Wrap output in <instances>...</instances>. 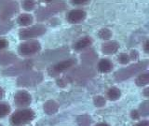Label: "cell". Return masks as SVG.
Masks as SVG:
<instances>
[{
	"label": "cell",
	"mask_w": 149,
	"mask_h": 126,
	"mask_svg": "<svg viewBox=\"0 0 149 126\" xmlns=\"http://www.w3.org/2000/svg\"><path fill=\"white\" fill-rule=\"evenodd\" d=\"M147 65H148L147 61L132 64L129 67L123 68V69L119 70V71H118L115 75V78L118 79V80H125V79L134 76L135 74L142 72L143 70H144L147 67Z\"/></svg>",
	"instance_id": "cell-1"
},
{
	"label": "cell",
	"mask_w": 149,
	"mask_h": 126,
	"mask_svg": "<svg viewBox=\"0 0 149 126\" xmlns=\"http://www.w3.org/2000/svg\"><path fill=\"white\" fill-rule=\"evenodd\" d=\"M47 4L48 6L41 8L38 11H36V18L38 20H44L52 13L63 10L65 8V4L63 2H47Z\"/></svg>",
	"instance_id": "cell-2"
},
{
	"label": "cell",
	"mask_w": 149,
	"mask_h": 126,
	"mask_svg": "<svg viewBox=\"0 0 149 126\" xmlns=\"http://www.w3.org/2000/svg\"><path fill=\"white\" fill-rule=\"evenodd\" d=\"M35 118V113L34 111L31 109H22V110H18L15 112L12 116L10 121L13 125L18 126L24 124L28 121H31Z\"/></svg>",
	"instance_id": "cell-3"
},
{
	"label": "cell",
	"mask_w": 149,
	"mask_h": 126,
	"mask_svg": "<svg viewBox=\"0 0 149 126\" xmlns=\"http://www.w3.org/2000/svg\"><path fill=\"white\" fill-rule=\"evenodd\" d=\"M43 77L42 74L38 72H31L27 73L23 76L18 78V85L19 86H32L35 84L39 83Z\"/></svg>",
	"instance_id": "cell-4"
},
{
	"label": "cell",
	"mask_w": 149,
	"mask_h": 126,
	"mask_svg": "<svg viewBox=\"0 0 149 126\" xmlns=\"http://www.w3.org/2000/svg\"><path fill=\"white\" fill-rule=\"evenodd\" d=\"M46 32V27L44 25H35L30 28H26V29H22L19 33L20 38L22 39H28V38H33V37L39 36L45 34Z\"/></svg>",
	"instance_id": "cell-5"
},
{
	"label": "cell",
	"mask_w": 149,
	"mask_h": 126,
	"mask_svg": "<svg viewBox=\"0 0 149 126\" xmlns=\"http://www.w3.org/2000/svg\"><path fill=\"white\" fill-rule=\"evenodd\" d=\"M77 64V60L76 59H67L64 60L63 62H60L58 64H56L55 65H52L51 67L49 68V74L50 76L55 77L59 75L60 73H62L65 70H67L68 68H70L73 65H74Z\"/></svg>",
	"instance_id": "cell-6"
},
{
	"label": "cell",
	"mask_w": 149,
	"mask_h": 126,
	"mask_svg": "<svg viewBox=\"0 0 149 126\" xmlns=\"http://www.w3.org/2000/svg\"><path fill=\"white\" fill-rule=\"evenodd\" d=\"M40 49L41 46L38 41H29V42H25V43H22L19 47L18 51L21 55L27 56L37 52V51L40 50Z\"/></svg>",
	"instance_id": "cell-7"
},
{
	"label": "cell",
	"mask_w": 149,
	"mask_h": 126,
	"mask_svg": "<svg viewBox=\"0 0 149 126\" xmlns=\"http://www.w3.org/2000/svg\"><path fill=\"white\" fill-rule=\"evenodd\" d=\"M4 4L5 5L1 7L0 18H1V20H7L18 11V5L15 2H6Z\"/></svg>",
	"instance_id": "cell-8"
},
{
	"label": "cell",
	"mask_w": 149,
	"mask_h": 126,
	"mask_svg": "<svg viewBox=\"0 0 149 126\" xmlns=\"http://www.w3.org/2000/svg\"><path fill=\"white\" fill-rule=\"evenodd\" d=\"M32 63L30 61H24L23 63H20L14 66H11L9 68H7L6 70H4L3 73L4 75H8V76H13V75L21 74L22 72L26 71L27 69H29L31 67Z\"/></svg>",
	"instance_id": "cell-9"
},
{
	"label": "cell",
	"mask_w": 149,
	"mask_h": 126,
	"mask_svg": "<svg viewBox=\"0 0 149 126\" xmlns=\"http://www.w3.org/2000/svg\"><path fill=\"white\" fill-rule=\"evenodd\" d=\"M14 101H15V104L18 106H27L28 105L31 104L32 98L27 92L20 91L15 94Z\"/></svg>",
	"instance_id": "cell-10"
},
{
	"label": "cell",
	"mask_w": 149,
	"mask_h": 126,
	"mask_svg": "<svg viewBox=\"0 0 149 126\" xmlns=\"http://www.w3.org/2000/svg\"><path fill=\"white\" fill-rule=\"evenodd\" d=\"M86 18V12L82 9H74L67 14V20L71 23H77Z\"/></svg>",
	"instance_id": "cell-11"
},
{
	"label": "cell",
	"mask_w": 149,
	"mask_h": 126,
	"mask_svg": "<svg viewBox=\"0 0 149 126\" xmlns=\"http://www.w3.org/2000/svg\"><path fill=\"white\" fill-rule=\"evenodd\" d=\"M118 48H119V45H118V42L110 41V42H107V43L102 44V51L104 54H112V53L116 52L118 50Z\"/></svg>",
	"instance_id": "cell-12"
},
{
	"label": "cell",
	"mask_w": 149,
	"mask_h": 126,
	"mask_svg": "<svg viewBox=\"0 0 149 126\" xmlns=\"http://www.w3.org/2000/svg\"><path fill=\"white\" fill-rule=\"evenodd\" d=\"M98 69L102 73H108L113 69V64H112L109 60L102 59L101 60L99 64H98Z\"/></svg>",
	"instance_id": "cell-13"
},
{
	"label": "cell",
	"mask_w": 149,
	"mask_h": 126,
	"mask_svg": "<svg viewBox=\"0 0 149 126\" xmlns=\"http://www.w3.org/2000/svg\"><path fill=\"white\" fill-rule=\"evenodd\" d=\"M59 106L55 101L49 100L45 103L44 105V110L47 114H54L58 111Z\"/></svg>",
	"instance_id": "cell-14"
},
{
	"label": "cell",
	"mask_w": 149,
	"mask_h": 126,
	"mask_svg": "<svg viewBox=\"0 0 149 126\" xmlns=\"http://www.w3.org/2000/svg\"><path fill=\"white\" fill-rule=\"evenodd\" d=\"M17 59V57L14 54L10 52H6L0 55V64L1 65H7L8 64L13 63Z\"/></svg>",
	"instance_id": "cell-15"
},
{
	"label": "cell",
	"mask_w": 149,
	"mask_h": 126,
	"mask_svg": "<svg viewBox=\"0 0 149 126\" xmlns=\"http://www.w3.org/2000/svg\"><path fill=\"white\" fill-rule=\"evenodd\" d=\"M17 22L20 25L26 26V25L31 24L33 22V17L30 14H22V15L19 16Z\"/></svg>",
	"instance_id": "cell-16"
},
{
	"label": "cell",
	"mask_w": 149,
	"mask_h": 126,
	"mask_svg": "<svg viewBox=\"0 0 149 126\" xmlns=\"http://www.w3.org/2000/svg\"><path fill=\"white\" fill-rule=\"evenodd\" d=\"M91 42H92V40H91V37L86 36V37H84V38L78 40L77 43L74 44V48L76 50H82L84 48H86V47L90 46L91 44Z\"/></svg>",
	"instance_id": "cell-17"
},
{
	"label": "cell",
	"mask_w": 149,
	"mask_h": 126,
	"mask_svg": "<svg viewBox=\"0 0 149 126\" xmlns=\"http://www.w3.org/2000/svg\"><path fill=\"white\" fill-rule=\"evenodd\" d=\"M120 95H121L120 91L118 90V88H116V87L111 88L110 90L107 92V96H108V98H109L110 100H112V101L118 100V98L120 97Z\"/></svg>",
	"instance_id": "cell-18"
},
{
	"label": "cell",
	"mask_w": 149,
	"mask_h": 126,
	"mask_svg": "<svg viewBox=\"0 0 149 126\" xmlns=\"http://www.w3.org/2000/svg\"><path fill=\"white\" fill-rule=\"evenodd\" d=\"M148 81H149V74L146 72V73L140 75V76L137 78L136 84L138 86H144L148 83Z\"/></svg>",
	"instance_id": "cell-19"
},
{
	"label": "cell",
	"mask_w": 149,
	"mask_h": 126,
	"mask_svg": "<svg viewBox=\"0 0 149 126\" xmlns=\"http://www.w3.org/2000/svg\"><path fill=\"white\" fill-rule=\"evenodd\" d=\"M77 123L79 126H90L91 123V117H88V115L79 116L77 118Z\"/></svg>",
	"instance_id": "cell-20"
},
{
	"label": "cell",
	"mask_w": 149,
	"mask_h": 126,
	"mask_svg": "<svg viewBox=\"0 0 149 126\" xmlns=\"http://www.w3.org/2000/svg\"><path fill=\"white\" fill-rule=\"evenodd\" d=\"M10 112V106L6 103H1L0 104V118L7 116Z\"/></svg>",
	"instance_id": "cell-21"
},
{
	"label": "cell",
	"mask_w": 149,
	"mask_h": 126,
	"mask_svg": "<svg viewBox=\"0 0 149 126\" xmlns=\"http://www.w3.org/2000/svg\"><path fill=\"white\" fill-rule=\"evenodd\" d=\"M98 36H100V38L102 39H109L110 37L112 36V32L109 30V29H106V28H104V29H102Z\"/></svg>",
	"instance_id": "cell-22"
},
{
	"label": "cell",
	"mask_w": 149,
	"mask_h": 126,
	"mask_svg": "<svg viewBox=\"0 0 149 126\" xmlns=\"http://www.w3.org/2000/svg\"><path fill=\"white\" fill-rule=\"evenodd\" d=\"M148 101H144L143 104L141 105V106H140V111L139 114L142 115V116H144L146 117L149 113V107H148Z\"/></svg>",
	"instance_id": "cell-23"
},
{
	"label": "cell",
	"mask_w": 149,
	"mask_h": 126,
	"mask_svg": "<svg viewBox=\"0 0 149 126\" xmlns=\"http://www.w3.org/2000/svg\"><path fill=\"white\" fill-rule=\"evenodd\" d=\"M81 57L83 58L84 61H86V60H88V61H90V60L94 61V59L97 57V55L94 53V51H93V50H87L86 52L81 56Z\"/></svg>",
	"instance_id": "cell-24"
},
{
	"label": "cell",
	"mask_w": 149,
	"mask_h": 126,
	"mask_svg": "<svg viewBox=\"0 0 149 126\" xmlns=\"http://www.w3.org/2000/svg\"><path fill=\"white\" fill-rule=\"evenodd\" d=\"M12 24L10 22H4L0 24V35L6 34L7 32H8L9 30L11 29Z\"/></svg>",
	"instance_id": "cell-25"
},
{
	"label": "cell",
	"mask_w": 149,
	"mask_h": 126,
	"mask_svg": "<svg viewBox=\"0 0 149 126\" xmlns=\"http://www.w3.org/2000/svg\"><path fill=\"white\" fill-rule=\"evenodd\" d=\"M36 3L35 1H30V0H28V1L22 2V7L25 10H32V9L36 7Z\"/></svg>",
	"instance_id": "cell-26"
},
{
	"label": "cell",
	"mask_w": 149,
	"mask_h": 126,
	"mask_svg": "<svg viewBox=\"0 0 149 126\" xmlns=\"http://www.w3.org/2000/svg\"><path fill=\"white\" fill-rule=\"evenodd\" d=\"M104 104H105V100L102 96L99 95L94 98V105L96 106H104Z\"/></svg>",
	"instance_id": "cell-27"
},
{
	"label": "cell",
	"mask_w": 149,
	"mask_h": 126,
	"mask_svg": "<svg viewBox=\"0 0 149 126\" xmlns=\"http://www.w3.org/2000/svg\"><path fill=\"white\" fill-rule=\"evenodd\" d=\"M118 62L121 63V64H128L130 62V56L127 55L126 53H121L119 56H118Z\"/></svg>",
	"instance_id": "cell-28"
},
{
	"label": "cell",
	"mask_w": 149,
	"mask_h": 126,
	"mask_svg": "<svg viewBox=\"0 0 149 126\" xmlns=\"http://www.w3.org/2000/svg\"><path fill=\"white\" fill-rule=\"evenodd\" d=\"M8 45V42L6 39H1L0 40V50L5 49Z\"/></svg>",
	"instance_id": "cell-29"
},
{
	"label": "cell",
	"mask_w": 149,
	"mask_h": 126,
	"mask_svg": "<svg viewBox=\"0 0 149 126\" xmlns=\"http://www.w3.org/2000/svg\"><path fill=\"white\" fill-rule=\"evenodd\" d=\"M132 118L133 120H138L140 118V114H139V111L138 110H133L132 112Z\"/></svg>",
	"instance_id": "cell-30"
},
{
	"label": "cell",
	"mask_w": 149,
	"mask_h": 126,
	"mask_svg": "<svg viewBox=\"0 0 149 126\" xmlns=\"http://www.w3.org/2000/svg\"><path fill=\"white\" fill-rule=\"evenodd\" d=\"M130 58L133 59V60H136L138 58V52L136 50H132V52H130Z\"/></svg>",
	"instance_id": "cell-31"
},
{
	"label": "cell",
	"mask_w": 149,
	"mask_h": 126,
	"mask_svg": "<svg viewBox=\"0 0 149 126\" xmlns=\"http://www.w3.org/2000/svg\"><path fill=\"white\" fill-rule=\"evenodd\" d=\"M134 126H149V123L147 120H143V121H141V123L135 124Z\"/></svg>",
	"instance_id": "cell-32"
},
{
	"label": "cell",
	"mask_w": 149,
	"mask_h": 126,
	"mask_svg": "<svg viewBox=\"0 0 149 126\" xmlns=\"http://www.w3.org/2000/svg\"><path fill=\"white\" fill-rule=\"evenodd\" d=\"M72 3L74 5H85L88 4V1H72Z\"/></svg>",
	"instance_id": "cell-33"
},
{
	"label": "cell",
	"mask_w": 149,
	"mask_h": 126,
	"mask_svg": "<svg viewBox=\"0 0 149 126\" xmlns=\"http://www.w3.org/2000/svg\"><path fill=\"white\" fill-rule=\"evenodd\" d=\"M58 85L59 86H62V87H63L65 84H66V81H64V79H59L58 80Z\"/></svg>",
	"instance_id": "cell-34"
},
{
	"label": "cell",
	"mask_w": 149,
	"mask_h": 126,
	"mask_svg": "<svg viewBox=\"0 0 149 126\" xmlns=\"http://www.w3.org/2000/svg\"><path fill=\"white\" fill-rule=\"evenodd\" d=\"M148 45H149V41L147 40L146 43H144V51H146V52H148Z\"/></svg>",
	"instance_id": "cell-35"
},
{
	"label": "cell",
	"mask_w": 149,
	"mask_h": 126,
	"mask_svg": "<svg viewBox=\"0 0 149 126\" xmlns=\"http://www.w3.org/2000/svg\"><path fill=\"white\" fill-rule=\"evenodd\" d=\"M96 126H109V125L107 123H100L96 124Z\"/></svg>",
	"instance_id": "cell-36"
},
{
	"label": "cell",
	"mask_w": 149,
	"mask_h": 126,
	"mask_svg": "<svg viewBox=\"0 0 149 126\" xmlns=\"http://www.w3.org/2000/svg\"><path fill=\"white\" fill-rule=\"evenodd\" d=\"M3 94H4V92H3V89L2 88H0V99L2 98V96H3Z\"/></svg>",
	"instance_id": "cell-37"
},
{
	"label": "cell",
	"mask_w": 149,
	"mask_h": 126,
	"mask_svg": "<svg viewBox=\"0 0 149 126\" xmlns=\"http://www.w3.org/2000/svg\"><path fill=\"white\" fill-rule=\"evenodd\" d=\"M148 90L149 89H146V91H144V95L146 96H148Z\"/></svg>",
	"instance_id": "cell-38"
},
{
	"label": "cell",
	"mask_w": 149,
	"mask_h": 126,
	"mask_svg": "<svg viewBox=\"0 0 149 126\" xmlns=\"http://www.w3.org/2000/svg\"><path fill=\"white\" fill-rule=\"evenodd\" d=\"M0 126H2V125H1V124H0Z\"/></svg>",
	"instance_id": "cell-39"
}]
</instances>
